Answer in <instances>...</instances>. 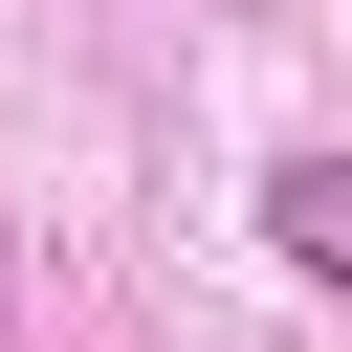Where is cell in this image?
Returning <instances> with one entry per match:
<instances>
[{
    "label": "cell",
    "instance_id": "1",
    "mask_svg": "<svg viewBox=\"0 0 352 352\" xmlns=\"http://www.w3.org/2000/svg\"><path fill=\"white\" fill-rule=\"evenodd\" d=\"M264 242H286L308 286H352V154H286V176H264Z\"/></svg>",
    "mask_w": 352,
    "mask_h": 352
}]
</instances>
